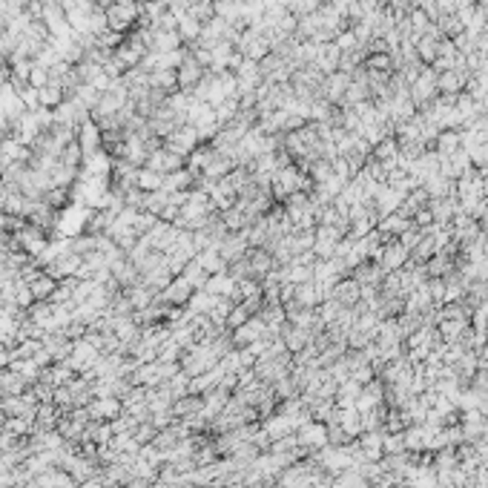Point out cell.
<instances>
[{"label":"cell","mask_w":488,"mask_h":488,"mask_svg":"<svg viewBox=\"0 0 488 488\" xmlns=\"http://www.w3.org/2000/svg\"><path fill=\"white\" fill-rule=\"evenodd\" d=\"M138 18H141V9H138V0H115V4L107 6V26L118 35H129L138 29Z\"/></svg>","instance_id":"1"},{"label":"cell","mask_w":488,"mask_h":488,"mask_svg":"<svg viewBox=\"0 0 488 488\" xmlns=\"http://www.w3.org/2000/svg\"><path fill=\"white\" fill-rule=\"evenodd\" d=\"M12 242H15V244L29 256V259H38V256L49 247L52 236H49L46 230H40V227H35V224H29V222H26V224L12 236Z\"/></svg>","instance_id":"2"},{"label":"cell","mask_w":488,"mask_h":488,"mask_svg":"<svg viewBox=\"0 0 488 488\" xmlns=\"http://www.w3.org/2000/svg\"><path fill=\"white\" fill-rule=\"evenodd\" d=\"M52 112H55V124L69 126V129H75V132H78V126H84L87 121H92L90 109L84 104H78L75 98H63L60 107H55Z\"/></svg>","instance_id":"3"},{"label":"cell","mask_w":488,"mask_h":488,"mask_svg":"<svg viewBox=\"0 0 488 488\" xmlns=\"http://www.w3.org/2000/svg\"><path fill=\"white\" fill-rule=\"evenodd\" d=\"M167 150H173V153H178L181 158H187L201 141H198V129L195 126H190V124H181V126H175L164 141H161Z\"/></svg>","instance_id":"4"},{"label":"cell","mask_w":488,"mask_h":488,"mask_svg":"<svg viewBox=\"0 0 488 488\" xmlns=\"http://www.w3.org/2000/svg\"><path fill=\"white\" fill-rule=\"evenodd\" d=\"M187 164V158H181L178 153H173V150H167L164 144L158 147V150H153L150 156H147V170H153V173H158V175H170V173H175V170H181Z\"/></svg>","instance_id":"5"},{"label":"cell","mask_w":488,"mask_h":488,"mask_svg":"<svg viewBox=\"0 0 488 488\" xmlns=\"http://www.w3.org/2000/svg\"><path fill=\"white\" fill-rule=\"evenodd\" d=\"M437 69H423V72L420 75H416V81L411 84V101L413 104H428L440 90H437Z\"/></svg>","instance_id":"6"},{"label":"cell","mask_w":488,"mask_h":488,"mask_svg":"<svg viewBox=\"0 0 488 488\" xmlns=\"http://www.w3.org/2000/svg\"><path fill=\"white\" fill-rule=\"evenodd\" d=\"M207 72H210V69H204L193 55H187V58H184V63L175 69V75H178V90L193 95V90L198 87V81H201Z\"/></svg>","instance_id":"7"},{"label":"cell","mask_w":488,"mask_h":488,"mask_svg":"<svg viewBox=\"0 0 488 488\" xmlns=\"http://www.w3.org/2000/svg\"><path fill=\"white\" fill-rule=\"evenodd\" d=\"M193 293H195V288L187 282L184 276H173V282L158 293V299H161L164 305H170V308H184V305L190 302Z\"/></svg>","instance_id":"8"},{"label":"cell","mask_w":488,"mask_h":488,"mask_svg":"<svg viewBox=\"0 0 488 488\" xmlns=\"http://www.w3.org/2000/svg\"><path fill=\"white\" fill-rule=\"evenodd\" d=\"M75 141H78V147H81L84 156H92V153L104 150V129L95 121H87L84 126H78Z\"/></svg>","instance_id":"9"},{"label":"cell","mask_w":488,"mask_h":488,"mask_svg":"<svg viewBox=\"0 0 488 488\" xmlns=\"http://www.w3.org/2000/svg\"><path fill=\"white\" fill-rule=\"evenodd\" d=\"M112 167H115V158L107 150L84 156V161H81V173L84 175H98V178H112Z\"/></svg>","instance_id":"10"},{"label":"cell","mask_w":488,"mask_h":488,"mask_svg":"<svg viewBox=\"0 0 488 488\" xmlns=\"http://www.w3.org/2000/svg\"><path fill=\"white\" fill-rule=\"evenodd\" d=\"M250 250V242H247V230H239V233H227L224 239H222V244H219V253H222V259L227 261V264H233V261H239L244 253Z\"/></svg>","instance_id":"11"},{"label":"cell","mask_w":488,"mask_h":488,"mask_svg":"<svg viewBox=\"0 0 488 488\" xmlns=\"http://www.w3.org/2000/svg\"><path fill=\"white\" fill-rule=\"evenodd\" d=\"M247 264H250V276L256 278V282H261V278H264L270 270L278 267L276 259H273V253L264 250V247H250V250H247Z\"/></svg>","instance_id":"12"},{"label":"cell","mask_w":488,"mask_h":488,"mask_svg":"<svg viewBox=\"0 0 488 488\" xmlns=\"http://www.w3.org/2000/svg\"><path fill=\"white\" fill-rule=\"evenodd\" d=\"M0 112H4L12 124L26 112V107H23V101H21V92L15 90V84H12V81L0 87Z\"/></svg>","instance_id":"13"},{"label":"cell","mask_w":488,"mask_h":488,"mask_svg":"<svg viewBox=\"0 0 488 488\" xmlns=\"http://www.w3.org/2000/svg\"><path fill=\"white\" fill-rule=\"evenodd\" d=\"M81 261H84V256H78V253H66V256L55 259L52 264H46L43 270H46L52 278H58V282H63V278H72V276H78V267H81Z\"/></svg>","instance_id":"14"},{"label":"cell","mask_w":488,"mask_h":488,"mask_svg":"<svg viewBox=\"0 0 488 488\" xmlns=\"http://www.w3.org/2000/svg\"><path fill=\"white\" fill-rule=\"evenodd\" d=\"M184 121H187L190 126H195V129H204V126H213V124H219V121H216V109H213L210 104H204V101H195V98L190 101Z\"/></svg>","instance_id":"15"},{"label":"cell","mask_w":488,"mask_h":488,"mask_svg":"<svg viewBox=\"0 0 488 488\" xmlns=\"http://www.w3.org/2000/svg\"><path fill=\"white\" fill-rule=\"evenodd\" d=\"M428 213L434 216L437 224H448V222L460 213V204H457L451 195H445V198H431V201H428Z\"/></svg>","instance_id":"16"},{"label":"cell","mask_w":488,"mask_h":488,"mask_svg":"<svg viewBox=\"0 0 488 488\" xmlns=\"http://www.w3.org/2000/svg\"><path fill=\"white\" fill-rule=\"evenodd\" d=\"M204 291L213 293V296H227V299H233V293H236V278H233L227 270H224V273H213L210 278H207Z\"/></svg>","instance_id":"17"},{"label":"cell","mask_w":488,"mask_h":488,"mask_svg":"<svg viewBox=\"0 0 488 488\" xmlns=\"http://www.w3.org/2000/svg\"><path fill=\"white\" fill-rule=\"evenodd\" d=\"M264 333H267L264 319H261V316H250L242 327H236V342H242V345H253V342H259Z\"/></svg>","instance_id":"18"},{"label":"cell","mask_w":488,"mask_h":488,"mask_svg":"<svg viewBox=\"0 0 488 488\" xmlns=\"http://www.w3.org/2000/svg\"><path fill=\"white\" fill-rule=\"evenodd\" d=\"M193 187H195V175L187 167H181V170L164 175V187L161 190H167V193H190Z\"/></svg>","instance_id":"19"},{"label":"cell","mask_w":488,"mask_h":488,"mask_svg":"<svg viewBox=\"0 0 488 488\" xmlns=\"http://www.w3.org/2000/svg\"><path fill=\"white\" fill-rule=\"evenodd\" d=\"M55 288H58V278H52L46 270H43L40 276H35L32 282H29V291H32L35 302H49L52 293H55Z\"/></svg>","instance_id":"20"},{"label":"cell","mask_w":488,"mask_h":488,"mask_svg":"<svg viewBox=\"0 0 488 488\" xmlns=\"http://www.w3.org/2000/svg\"><path fill=\"white\" fill-rule=\"evenodd\" d=\"M150 87L164 92V95H173L178 92V75H175V69H156V72L150 75Z\"/></svg>","instance_id":"21"},{"label":"cell","mask_w":488,"mask_h":488,"mask_svg":"<svg viewBox=\"0 0 488 488\" xmlns=\"http://www.w3.org/2000/svg\"><path fill=\"white\" fill-rule=\"evenodd\" d=\"M38 98H40V107L43 109H55V107H60V101L66 98V92H63V87L58 81L49 78V84L38 90Z\"/></svg>","instance_id":"22"},{"label":"cell","mask_w":488,"mask_h":488,"mask_svg":"<svg viewBox=\"0 0 488 488\" xmlns=\"http://www.w3.org/2000/svg\"><path fill=\"white\" fill-rule=\"evenodd\" d=\"M195 261H198L207 273H210V276H213V273H224V270H227V261H224V259H222V253H219V250H213V247H210V250L195 253Z\"/></svg>","instance_id":"23"},{"label":"cell","mask_w":488,"mask_h":488,"mask_svg":"<svg viewBox=\"0 0 488 488\" xmlns=\"http://www.w3.org/2000/svg\"><path fill=\"white\" fill-rule=\"evenodd\" d=\"M201 26H204V23H198L195 18L181 15V18H178V38H181V43H184V46H193V43L201 38Z\"/></svg>","instance_id":"24"},{"label":"cell","mask_w":488,"mask_h":488,"mask_svg":"<svg viewBox=\"0 0 488 488\" xmlns=\"http://www.w3.org/2000/svg\"><path fill=\"white\" fill-rule=\"evenodd\" d=\"M90 413H92V416H98V420H115V416L121 413V405H118V399H115V396H101L98 402H92Z\"/></svg>","instance_id":"25"},{"label":"cell","mask_w":488,"mask_h":488,"mask_svg":"<svg viewBox=\"0 0 488 488\" xmlns=\"http://www.w3.org/2000/svg\"><path fill=\"white\" fill-rule=\"evenodd\" d=\"M135 184H138L141 193H156V190L164 187V175H158V173H153L147 167H138V181Z\"/></svg>","instance_id":"26"},{"label":"cell","mask_w":488,"mask_h":488,"mask_svg":"<svg viewBox=\"0 0 488 488\" xmlns=\"http://www.w3.org/2000/svg\"><path fill=\"white\" fill-rule=\"evenodd\" d=\"M187 282L195 288V291H204V285H207V278H210V273H207L195 259L193 261H187V267H184V273H181Z\"/></svg>","instance_id":"27"},{"label":"cell","mask_w":488,"mask_h":488,"mask_svg":"<svg viewBox=\"0 0 488 488\" xmlns=\"http://www.w3.org/2000/svg\"><path fill=\"white\" fill-rule=\"evenodd\" d=\"M187 15L195 18L198 23H207V21L216 18V6H213V0H193L190 9H187Z\"/></svg>","instance_id":"28"},{"label":"cell","mask_w":488,"mask_h":488,"mask_svg":"<svg viewBox=\"0 0 488 488\" xmlns=\"http://www.w3.org/2000/svg\"><path fill=\"white\" fill-rule=\"evenodd\" d=\"M40 198L52 207V210H63V207H66L69 201H72V195H69V190H66V187H49Z\"/></svg>","instance_id":"29"},{"label":"cell","mask_w":488,"mask_h":488,"mask_svg":"<svg viewBox=\"0 0 488 488\" xmlns=\"http://www.w3.org/2000/svg\"><path fill=\"white\" fill-rule=\"evenodd\" d=\"M236 115H239V98H227V101H222V104L216 107V121H219V126L230 124Z\"/></svg>","instance_id":"30"},{"label":"cell","mask_w":488,"mask_h":488,"mask_svg":"<svg viewBox=\"0 0 488 488\" xmlns=\"http://www.w3.org/2000/svg\"><path fill=\"white\" fill-rule=\"evenodd\" d=\"M325 437H327V434H325L322 425H305V428H302V443H305V445H322Z\"/></svg>","instance_id":"31"},{"label":"cell","mask_w":488,"mask_h":488,"mask_svg":"<svg viewBox=\"0 0 488 488\" xmlns=\"http://www.w3.org/2000/svg\"><path fill=\"white\" fill-rule=\"evenodd\" d=\"M21 92V101H23V107H26V112H35V109H40V98H38V90L35 87H21L18 90Z\"/></svg>","instance_id":"32"},{"label":"cell","mask_w":488,"mask_h":488,"mask_svg":"<svg viewBox=\"0 0 488 488\" xmlns=\"http://www.w3.org/2000/svg\"><path fill=\"white\" fill-rule=\"evenodd\" d=\"M440 330H443L445 339H460V333L465 330V319H445L440 325Z\"/></svg>","instance_id":"33"},{"label":"cell","mask_w":488,"mask_h":488,"mask_svg":"<svg viewBox=\"0 0 488 488\" xmlns=\"http://www.w3.org/2000/svg\"><path fill=\"white\" fill-rule=\"evenodd\" d=\"M49 84V69H43V66H32V72H29V87H35V90H40V87H46Z\"/></svg>","instance_id":"34"},{"label":"cell","mask_w":488,"mask_h":488,"mask_svg":"<svg viewBox=\"0 0 488 488\" xmlns=\"http://www.w3.org/2000/svg\"><path fill=\"white\" fill-rule=\"evenodd\" d=\"M195 408H201L198 399H181V402L175 405V413H190V411H195Z\"/></svg>","instance_id":"35"},{"label":"cell","mask_w":488,"mask_h":488,"mask_svg":"<svg viewBox=\"0 0 488 488\" xmlns=\"http://www.w3.org/2000/svg\"><path fill=\"white\" fill-rule=\"evenodd\" d=\"M84 488H101V485H98V482H92V479H90V482H87V485H84Z\"/></svg>","instance_id":"36"}]
</instances>
